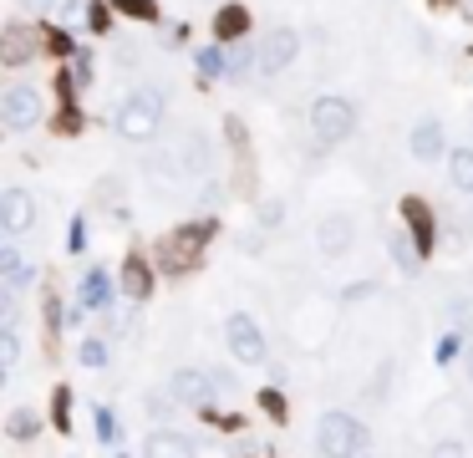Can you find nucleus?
Here are the masks:
<instances>
[{"mask_svg": "<svg viewBox=\"0 0 473 458\" xmlns=\"http://www.w3.org/2000/svg\"><path fill=\"white\" fill-rule=\"evenodd\" d=\"M123 290L133 300H142L148 290H153V275H148V265H142V260H127V265H123Z\"/></svg>", "mask_w": 473, "mask_h": 458, "instance_id": "nucleus-18", "label": "nucleus"}, {"mask_svg": "<svg viewBox=\"0 0 473 458\" xmlns=\"http://www.w3.org/2000/svg\"><path fill=\"white\" fill-rule=\"evenodd\" d=\"M142 458H194V443L178 438V433H153L148 448H142Z\"/></svg>", "mask_w": 473, "mask_h": 458, "instance_id": "nucleus-14", "label": "nucleus"}, {"mask_svg": "<svg viewBox=\"0 0 473 458\" xmlns=\"http://www.w3.org/2000/svg\"><path fill=\"white\" fill-rule=\"evenodd\" d=\"M315 245H321L326 255L351 250V220H347V214H326V220L315 224Z\"/></svg>", "mask_w": 473, "mask_h": 458, "instance_id": "nucleus-11", "label": "nucleus"}, {"mask_svg": "<svg viewBox=\"0 0 473 458\" xmlns=\"http://www.w3.org/2000/svg\"><path fill=\"white\" fill-rule=\"evenodd\" d=\"M260 402H265V412L275 418V423H285V397L280 393H260Z\"/></svg>", "mask_w": 473, "mask_h": 458, "instance_id": "nucleus-30", "label": "nucleus"}, {"mask_svg": "<svg viewBox=\"0 0 473 458\" xmlns=\"http://www.w3.org/2000/svg\"><path fill=\"white\" fill-rule=\"evenodd\" d=\"M117 133L133 143H148L158 133V123H163V97L153 92V87H138L133 97H123V108H117Z\"/></svg>", "mask_w": 473, "mask_h": 458, "instance_id": "nucleus-2", "label": "nucleus"}, {"mask_svg": "<svg viewBox=\"0 0 473 458\" xmlns=\"http://www.w3.org/2000/svg\"><path fill=\"white\" fill-rule=\"evenodd\" d=\"M209 235H214V224H184V229H174V235L158 245V255H163V270H194V260L204 255Z\"/></svg>", "mask_w": 473, "mask_h": 458, "instance_id": "nucleus-4", "label": "nucleus"}, {"mask_svg": "<svg viewBox=\"0 0 473 458\" xmlns=\"http://www.w3.org/2000/svg\"><path fill=\"white\" fill-rule=\"evenodd\" d=\"M469 377H473V351H469Z\"/></svg>", "mask_w": 473, "mask_h": 458, "instance_id": "nucleus-35", "label": "nucleus"}, {"mask_svg": "<svg viewBox=\"0 0 473 458\" xmlns=\"http://www.w3.org/2000/svg\"><path fill=\"white\" fill-rule=\"evenodd\" d=\"M433 5H448V0H433Z\"/></svg>", "mask_w": 473, "mask_h": 458, "instance_id": "nucleus-36", "label": "nucleus"}, {"mask_svg": "<svg viewBox=\"0 0 473 458\" xmlns=\"http://www.w3.org/2000/svg\"><path fill=\"white\" fill-rule=\"evenodd\" d=\"M16 362H21V341H16V332L5 326V336H0V367L11 372V367H16Z\"/></svg>", "mask_w": 473, "mask_h": 458, "instance_id": "nucleus-24", "label": "nucleus"}, {"mask_svg": "<svg viewBox=\"0 0 473 458\" xmlns=\"http://www.w3.org/2000/svg\"><path fill=\"white\" fill-rule=\"evenodd\" d=\"M51 418H56V428H66V423H72V393H66V387L56 393V408H51Z\"/></svg>", "mask_w": 473, "mask_h": 458, "instance_id": "nucleus-28", "label": "nucleus"}, {"mask_svg": "<svg viewBox=\"0 0 473 458\" xmlns=\"http://www.w3.org/2000/svg\"><path fill=\"white\" fill-rule=\"evenodd\" d=\"M112 285H108V270H87V281H82V311H97V306H108Z\"/></svg>", "mask_w": 473, "mask_h": 458, "instance_id": "nucleus-16", "label": "nucleus"}, {"mask_svg": "<svg viewBox=\"0 0 473 458\" xmlns=\"http://www.w3.org/2000/svg\"><path fill=\"white\" fill-rule=\"evenodd\" d=\"M199 77L204 82H214V77H229V62H224L219 51L209 47V51H199Z\"/></svg>", "mask_w": 473, "mask_h": 458, "instance_id": "nucleus-21", "label": "nucleus"}, {"mask_svg": "<svg viewBox=\"0 0 473 458\" xmlns=\"http://www.w3.org/2000/svg\"><path fill=\"white\" fill-rule=\"evenodd\" d=\"M47 47H51V51H72V36H66V31H51Z\"/></svg>", "mask_w": 473, "mask_h": 458, "instance_id": "nucleus-32", "label": "nucleus"}, {"mask_svg": "<svg viewBox=\"0 0 473 458\" xmlns=\"http://www.w3.org/2000/svg\"><path fill=\"white\" fill-rule=\"evenodd\" d=\"M412 159L417 163H438L443 159V127L433 123V117L412 127Z\"/></svg>", "mask_w": 473, "mask_h": 458, "instance_id": "nucleus-13", "label": "nucleus"}, {"mask_svg": "<svg viewBox=\"0 0 473 458\" xmlns=\"http://www.w3.org/2000/svg\"><path fill=\"white\" fill-rule=\"evenodd\" d=\"M387 245H392L397 270H402V275H417V265H423V250H417V245H408V235H402V229H397V235L387 239Z\"/></svg>", "mask_w": 473, "mask_h": 458, "instance_id": "nucleus-17", "label": "nucleus"}, {"mask_svg": "<svg viewBox=\"0 0 473 458\" xmlns=\"http://www.w3.org/2000/svg\"><path fill=\"white\" fill-rule=\"evenodd\" d=\"M31 433H36V412H26V408L11 412V438H31Z\"/></svg>", "mask_w": 473, "mask_h": 458, "instance_id": "nucleus-25", "label": "nucleus"}, {"mask_svg": "<svg viewBox=\"0 0 473 458\" xmlns=\"http://www.w3.org/2000/svg\"><path fill=\"white\" fill-rule=\"evenodd\" d=\"M21 5H26L31 16H47V11H51V0H21Z\"/></svg>", "mask_w": 473, "mask_h": 458, "instance_id": "nucleus-33", "label": "nucleus"}, {"mask_svg": "<svg viewBox=\"0 0 473 458\" xmlns=\"http://www.w3.org/2000/svg\"><path fill=\"white\" fill-rule=\"evenodd\" d=\"M402 220L412 224V245L417 250H433V209L423 204V199H402Z\"/></svg>", "mask_w": 473, "mask_h": 458, "instance_id": "nucleus-12", "label": "nucleus"}, {"mask_svg": "<svg viewBox=\"0 0 473 458\" xmlns=\"http://www.w3.org/2000/svg\"><path fill=\"white\" fill-rule=\"evenodd\" d=\"M0 220H5V235H26L36 220V204L26 189H5L0 194Z\"/></svg>", "mask_w": 473, "mask_h": 458, "instance_id": "nucleus-8", "label": "nucleus"}, {"mask_svg": "<svg viewBox=\"0 0 473 458\" xmlns=\"http://www.w3.org/2000/svg\"><path fill=\"white\" fill-rule=\"evenodd\" d=\"M97 438H102V443L117 438V423H112V412H108V408H97Z\"/></svg>", "mask_w": 473, "mask_h": 458, "instance_id": "nucleus-29", "label": "nucleus"}, {"mask_svg": "<svg viewBox=\"0 0 473 458\" xmlns=\"http://www.w3.org/2000/svg\"><path fill=\"white\" fill-rule=\"evenodd\" d=\"M77 357H82L87 367H102V362H108V347H102V341H82Z\"/></svg>", "mask_w": 473, "mask_h": 458, "instance_id": "nucleus-27", "label": "nucleus"}, {"mask_svg": "<svg viewBox=\"0 0 473 458\" xmlns=\"http://www.w3.org/2000/svg\"><path fill=\"white\" fill-rule=\"evenodd\" d=\"M296 51H300V41H296V31H290V26L265 31V36H260V47H254V66H260V77L285 72V66L296 62Z\"/></svg>", "mask_w": 473, "mask_h": 458, "instance_id": "nucleus-5", "label": "nucleus"}, {"mask_svg": "<svg viewBox=\"0 0 473 458\" xmlns=\"http://www.w3.org/2000/svg\"><path fill=\"white\" fill-rule=\"evenodd\" d=\"M0 275H5V285H11V290H21V285L31 281V265H26L16 250H0Z\"/></svg>", "mask_w": 473, "mask_h": 458, "instance_id": "nucleus-19", "label": "nucleus"}, {"mask_svg": "<svg viewBox=\"0 0 473 458\" xmlns=\"http://www.w3.org/2000/svg\"><path fill=\"white\" fill-rule=\"evenodd\" d=\"M315 448L326 458H362L366 454V428L351 412H326L315 423Z\"/></svg>", "mask_w": 473, "mask_h": 458, "instance_id": "nucleus-1", "label": "nucleus"}, {"mask_svg": "<svg viewBox=\"0 0 473 458\" xmlns=\"http://www.w3.org/2000/svg\"><path fill=\"white\" fill-rule=\"evenodd\" d=\"M0 123L11 127V133L36 127L41 123V92H36V87H11V92L0 97Z\"/></svg>", "mask_w": 473, "mask_h": 458, "instance_id": "nucleus-6", "label": "nucleus"}, {"mask_svg": "<svg viewBox=\"0 0 473 458\" xmlns=\"http://www.w3.org/2000/svg\"><path fill=\"white\" fill-rule=\"evenodd\" d=\"M438 458H458V443H438Z\"/></svg>", "mask_w": 473, "mask_h": 458, "instance_id": "nucleus-34", "label": "nucleus"}, {"mask_svg": "<svg viewBox=\"0 0 473 458\" xmlns=\"http://www.w3.org/2000/svg\"><path fill=\"white\" fill-rule=\"evenodd\" d=\"M82 245H87V224L72 220V250H82Z\"/></svg>", "mask_w": 473, "mask_h": 458, "instance_id": "nucleus-31", "label": "nucleus"}, {"mask_svg": "<svg viewBox=\"0 0 473 458\" xmlns=\"http://www.w3.org/2000/svg\"><path fill=\"white\" fill-rule=\"evenodd\" d=\"M123 16H138V21H158V5L153 0H112Z\"/></svg>", "mask_w": 473, "mask_h": 458, "instance_id": "nucleus-22", "label": "nucleus"}, {"mask_svg": "<svg viewBox=\"0 0 473 458\" xmlns=\"http://www.w3.org/2000/svg\"><path fill=\"white\" fill-rule=\"evenodd\" d=\"M168 393H174V402H184V408H204V397H209V377H204V372H194V367H184V372H174Z\"/></svg>", "mask_w": 473, "mask_h": 458, "instance_id": "nucleus-10", "label": "nucleus"}, {"mask_svg": "<svg viewBox=\"0 0 473 458\" xmlns=\"http://www.w3.org/2000/svg\"><path fill=\"white\" fill-rule=\"evenodd\" d=\"M458 347H463V341H458V332H448V336H438V351H433V357H438V362L448 367V362L458 357Z\"/></svg>", "mask_w": 473, "mask_h": 458, "instance_id": "nucleus-26", "label": "nucleus"}, {"mask_svg": "<svg viewBox=\"0 0 473 458\" xmlns=\"http://www.w3.org/2000/svg\"><path fill=\"white\" fill-rule=\"evenodd\" d=\"M448 174H453V184L463 194H473V148H458L453 159H448Z\"/></svg>", "mask_w": 473, "mask_h": 458, "instance_id": "nucleus-20", "label": "nucleus"}, {"mask_svg": "<svg viewBox=\"0 0 473 458\" xmlns=\"http://www.w3.org/2000/svg\"><path fill=\"white\" fill-rule=\"evenodd\" d=\"M224 341H229V351H235L245 367L265 362V336H260V326H254L245 311H235V316L224 321Z\"/></svg>", "mask_w": 473, "mask_h": 458, "instance_id": "nucleus-7", "label": "nucleus"}, {"mask_svg": "<svg viewBox=\"0 0 473 458\" xmlns=\"http://www.w3.org/2000/svg\"><path fill=\"white\" fill-rule=\"evenodd\" d=\"M311 133L315 143H347L351 133H357V108H351L347 97H315V108H311Z\"/></svg>", "mask_w": 473, "mask_h": 458, "instance_id": "nucleus-3", "label": "nucleus"}, {"mask_svg": "<svg viewBox=\"0 0 473 458\" xmlns=\"http://www.w3.org/2000/svg\"><path fill=\"white\" fill-rule=\"evenodd\" d=\"M250 72H260V66H254V51H235V56H229V82H245Z\"/></svg>", "mask_w": 473, "mask_h": 458, "instance_id": "nucleus-23", "label": "nucleus"}, {"mask_svg": "<svg viewBox=\"0 0 473 458\" xmlns=\"http://www.w3.org/2000/svg\"><path fill=\"white\" fill-rule=\"evenodd\" d=\"M36 47H41V41H36L31 26H5V36H0V62L5 66H26Z\"/></svg>", "mask_w": 473, "mask_h": 458, "instance_id": "nucleus-9", "label": "nucleus"}, {"mask_svg": "<svg viewBox=\"0 0 473 458\" xmlns=\"http://www.w3.org/2000/svg\"><path fill=\"white\" fill-rule=\"evenodd\" d=\"M245 31H250V11L245 5H224L219 16H214V36L219 41H239Z\"/></svg>", "mask_w": 473, "mask_h": 458, "instance_id": "nucleus-15", "label": "nucleus"}]
</instances>
